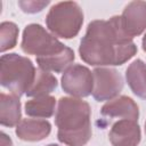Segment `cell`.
Returning a JSON list of instances; mask_svg holds the SVG:
<instances>
[{
	"mask_svg": "<svg viewBox=\"0 0 146 146\" xmlns=\"http://www.w3.org/2000/svg\"><path fill=\"white\" fill-rule=\"evenodd\" d=\"M141 44H143V50L146 52V33H145V35H144V38H143Z\"/></svg>",
	"mask_w": 146,
	"mask_h": 146,
	"instance_id": "ffe728a7",
	"label": "cell"
},
{
	"mask_svg": "<svg viewBox=\"0 0 146 146\" xmlns=\"http://www.w3.org/2000/svg\"><path fill=\"white\" fill-rule=\"evenodd\" d=\"M49 5V1H18V6L24 13L35 14Z\"/></svg>",
	"mask_w": 146,
	"mask_h": 146,
	"instance_id": "ac0fdd59",
	"label": "cell"
},
{
	"mask_svg": "<svg viewBox=\"0 0 146 146\" xmlns=\"http://www.w3.org/2000/svg\"><path fill=\"white\" fill-rule=\"evenodd\" d=\"M56 99L52 96H41L30 99L25 103V113L32 117L48 119L55 113Z\"/></svg>",
	"mask_w": 146,
	"mask_h": 146,
	"instance_id": "9a60e30c",
	"label": "cell"
},
{
	"mask_svg": "<svg viewBox=\"0 0 146 146\" xmlns=\"http://www.w3.org/2000/svg\"><path fill=\"white\" fill-rule=\"evenodd\" d=\"M51 124L41 119H23L17 125L15 133L24 141H40L49 136Z\"/></svg>",
	"mask_w": 146,
	"mask_h": 146,
	"instance_id": "8fae6325",
	"label": "cell"
},
{
	"mask_svg": "<svg viewBox=\"0 0 146 146\" xmlns=\"http://www.w3.org/2000/svg\"><path fill=\"white\" fill-rule=\"evenodd\" d=\"M136 52L137 46L123 31L120 16L90 22L79 47L84 63L100 67L122 65Z\"/></svg>",
	"mask_w": 146,
	"mask_h": 146,
	"instance_id": "6da1fadb",
	"label": "cell"
},
{
	"mask_svg": "<svg viewBox=\"0 0 146 146\" xmlns=\"http://www.w3.org/2000/svg\"><path fill=\"white\" fill-rule=\"evenodd\" d=\"M120 19L125 34L130 38L140 35L146 30V2L139 0L129 2L123 9Z\"/></svg>",
	"mask_w": 146,
	"mask_h": 146,
	"instance_id": "ba28073f",
	"label": "cell"
},
{
	"mask_svg": "<svg viewBox=\"0 0 146 146\" xmlns=\"http://www.w3.org/2000/svg\"><path fill=\"white\" fill-rule=\"evenodd\" d=\"M57 84L58 82L55 75H52L50 72L39 68L36 70L34 82L32 83L31 88L27 90L26 96L27 97L48 96L50 92H52L57 88Z\"/></svg>",
	"mask_w": 146,
	"mask_h": 146,
	"instance_id": "2e32d148",
	"label": "cell"
},
{
	"mask_svg": "<svg viewBox=\"0 0 146 146\" xmlns=\"http://www.w3.org/2000/svg\"><path fill=\"white\" fill-rule=\"evenodd\" d=\"M145 133H146V121H145Z\"/></svg>",
	"mask_w": 146,
	"mask_h": 146,
	"instance_id": "7402d4cb",
	"label": "cell"
},
{
	"mask_svg": "<svg viewBox=\"0 0 146 146\" xmlns=\"http://www.w3.org/2000/svg\"><path fill=\"white\" fill-rule=\"evenodd\" d=\"M22 50L35 57H48L63 51L66 46L40 24H29L23 31Z\"/></svg>",
	"mask_w": 146,
	"mask_h": 146,
	"instance_id": "5b68a950",
	"label": "cell"
},
{
	"mask_svg": "<svg viewBox=\"0 0 146 146\" xmlns=\"http://www.w3.org/2000/svg\"><path fill=\"white\" fill-rule=\"evenodd\" d=\"M90 105L75 97H62L58 100L55 123L57 138L67 146H86L91 138Z\"/></svg>",
	"mask_w": 146,
	"mask_h": 146,
	"instance_id": "7a4b0ae2",
	"label": "cell"
},
{
	"mask_svg": "<svg viewBox=\"0 0 146 146\" xmlns=\"http://www.w3.org/2000/svg\"><path fill=\"white\" fill-rule=\"evenodd\" d=\"M63 90L75 98L88 97L94 89V74L83 65L73 64L67 67L62 75Z\"/></svg>",
	"mask_w": 146,
	"mask_h": 146,
	"instance_id": "8992f818",
	"label": "cell"
},
{
	"mask_svg": "<svg viewBox=\"0 0 146 146\" xmlns=\"http://www.w3.org/2000/svg\"><path fill=\"white\" fill-rule=\"evenodd\" d=\"M108 138L112 146H137L141 139L138 121L120 119L111 127Z\"/></svg>",
	"mask_w": 146,
	"mask_h": 146,
	"instance_id": "9c48e42d",
	"label": "cell"
},
{
	"mask_svg": "<svg viewBox=\"0 0 146 146\" xmlns=\"http://www.w3.org/2000/svg\"><path fill=\"white\" fill-rule=\"evenodd\" d=\"M125 80L137 97L146 99V64L141 59H136L128 66Z\"/></svg>",
	"mask_w": 146,
	"mask_h": 146,
	"instance_id": "4fadbf2b",
	"label": "cell"
},
{
	"mask_svg": "<svg viewBox=\"0 0 146 146\" xmlns=\"http://www.w3.org/2000/svg\"><path fill=\"white\" fill-rule=\"evenodd\" d=\"M83 24V11L74 1L55 3L46 16L48 30L58 38L72 39L76 36Z\"/></svg>",
	"mask_w": 146,
	"mask_h": 146,
	"instance_id": "277c9868",
	"label": "cell"
},
{
	"mask_svg": "<svg viewBox=\"0 0 146 146\" xmlns=\"http://www.w3.org/2000/svg\"><path fill=\"white\" fill-rule=\"evenodd\" d=\"M46 146H59V145H57V144H49V145H46Z\"/></svg>",
	"mask_w": 146,
	"mask_h": 146,
	"instance_id": "44dd1931",
	"label": "cell"
},
{
	"mask_svg": "<svg viewBox=\"0 0 146 146\" xmlns=\"http://www.w3.org/2000/svg\"><path fill=\"white\" fill-rule=\"evenodd\" d=\"M1 146H13L11 139L5 132H1Z\"/></svg>",
	"mask_w": 146,
	"mask_h": 146,
	"instance_id": "d6986e66",
	"label": "cell"
},
{
	"mask_svg": "<svg viewBox=\"0 0 146 146\" xmlns=\"http://www.w3.org/2000/svg\"><path fill=\"white\" fill-rule=\"evenodd\" d=\"M74 58H75L74 51L70 47H66L63 51L55 54L52 56L36 57V64H38L39 68H41L43 71L60 73L71 66Z\"/></svg>",
	"mask_w": 146,
	"mask_h": 146,
	"instance_id": "5bb4252c",
	"label": "cell"
},
{
	"mask_svg": "<svg viewBox=\"0 0 146 146\" xmlns=\"http://www.w3.org/2000/svg\"><path fill=\"white\" fill-rule=\"evenodd\" d=\"M100 114L105 117H120L138 121L139 110L132 98L128 96H119L104 104Z\"/></svg>",
	"mask_w": 146,
	"mask_h": 146,
	"instance_id": "30bf717a",
	"label": "cell"
},
{
	"mask_svg": "<svg viewBox=\"0 0 146 146\" xmlns=\"http://www.w3.org/2000/svg\"><path fill=\"white\" fill-rule=\"evenodd\" d=\"M36 70L32 60L17 54H5L0 58V83L13 95L21 97L34 82Z\"/></svg>",
	"mask_w": 146,
	"mask_h": 146,
	"instance_id": "3957f363",
	"label": "cell"
},
{
	"mask_svg": "<svg viewBox=\"0 0 146 146\" xmlns=\"http://www.w3.org/2000/svg\"><path fill=\"white\" fill-rule=\"evenodd\" d=\"M94 74L92 97L97 102L111 100L116 98L123 89V79L121 74L111 67H96Z\"/></svg>",
	"mask_w": 146,
	"mask_h": 146,
	"instance_id": "52a82bcc",
	"label": "cell"
},
{
	"mask_svg": "<svg viewBox=\"0 0 146 146\" xmlns=\"http://www.w3.org/2000/svg\"><path fill=\"white\" fill-rule=\"evenodd\" d=\"M21 100L18 96L1 92L0 95V123L3 127H15L22 120Z\"/></svg>",
	"mask_w": 146,
	"mask_h": 146,
	"instance_id": "7c38bea8",
	"label": "cell"
},
{
	"mask_svg": "<svg viewBox=\"0 0 146 146\" xmlns=\"http://www.w3.org/2000/svg\"><path fill=\"white\" fill-rule=\"evenodd\" d=\"M18 27L13 22H2L0 25V50L5 52L13 49L17 43Z\"/></svg>",
	"mask_w": 146,
	"mask_h": 146,
	"instance_id": "e0dca14e",
	"label": "cell"
}]
</instances>
